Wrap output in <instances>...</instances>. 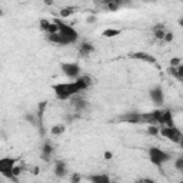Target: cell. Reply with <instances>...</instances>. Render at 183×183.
<instances>
[{
    "label": "cell",
    "mask_w": 183,
    "mask_h": 183,
    "mask_svg": "<svg viewBox=\"0 0 183 183\" xmlns=\"http://www.w3.org/2000/svg\"><path fill=\"white\" fill-rule=\"evenodd\" d=\"M53 22L57 24L59 30L57 33H53V35H47V40L53 45L57 46H64V45H72V43H76L77 39H79V33L72 27V26L66 24L63 20L60 19H55Z\"/></svg>",
    "instance_id": "6da1fadb"
},
{
    "label": "cell",
    "mask_w": 183,
    "mask_h": 183,
    "mask_svg": "<svg viewBox=\"0 0 183 183\" xmlns=\"http://www.w3.org/2000/svg\"><path fill=\"white\" fill-rule=\"evenodd\" d=\"M53 92H55L56 97L59 100H67L70 97H73L74 94H79L83 90L80 89V86L77 84L76 80L70 82V83H57L53 86Z\"/></svg>",
    "instance_id": "7a4b0ae2"
},
{
    "label": "cell",
    "mask_w": 183,
    "mask_h": 183,
    "mask_svg": "<svg viewBox=\"0 0 183 183\" xmlns=\"http://www.w3.org/2000/svg\"><path fill=\"white\" fill-rule=\"evenodd\" d=\"M149 160L150 163H153L154 166H159L160 167L162 164H164L166 162L170 160V154L167 152L162 150L159 148H150L149 149Z\"/></svg>",
    "instance_id": "3957f363"
},
{
    "label": "cell",
    "mask_w": 183,
    "mask_h": 183,
    "mask_svg": "<svg viewBox=\"0 0 183 183\" xmlns=\"http://www.w3.org/2000/svg\"><path fill=\"white\" fill-rule=\"evenodd\" d=\"M159 135H162L163 137L172 140L173 143H180V142H182V137H183L182 132H180L176 126H172V127L164 126V125L160 126V129H159Z\"/></svg>",
    "instance_id": "277c9868"
},
{
    "label": "cell",
    "mask_w": 183,
    "mask_h": 183,
    "mask_svg": "<svg viewBox=\"0 0 183 183\" xmlns=\"http://www.w3.org/2000/svg\"><path fill=\"white\" fill-rule=\"evenodd\" d=\"M16 164V160L13 158H3L0 159V175L2 176H4L6 179H10V180H14V182H17V177L13 176L12 173V169L13 166Z\"/></svg>",
    "instance_id": "5b68a950"
},
{
    "label": "cell",
    "mask_w": 183,
    "mask_h": 183,
    "mask_svg": "<svg viewBox=\"0 0 183 183\" xmlns=\"http://www.w3.org/2000/svg\"><path fill=\"white\" fill-rule=\"evenodd\" d=\"M60 69L64 73V76H67L69 79H76L77 76H80V66H79V63H76V62L62 63Z\"/></svg>",
    "instance_id": "8992f818"
},
{
    "label": "cell",
    "mask_w": 183,
    "mask_h": 183,
    "mask_svg": "<svg viewBox=\"0 0 183 183\" xmlns=\"http://www.w3.org/2000/svg\"><path fill=\"white\" fill-rule=\"evenodd\" d=\"M149 94H150V99L152 102L156 105V106H162L164 102V93H163V89H162L160 86H154L153 89L149 92Z\"/></svg>",
    "instance_id": "52a82bcc"
},
{
    "label": "cell",
    "mask_w": 183,
    "mask_h": 183,
    "mask_svg": "<svg viewBox=\"0 0 183 183\" xmlns=\"http://www.w3.org/2000/svg\"><path fill=\"white\" fill-rule=\"evenodd\" d=\"M130 57L136 59V60H142V62H145V63H150V64L158 63V59L154 57L153 55L148 53V51H135V53H130Z\"/></svg>",
    "instance_id": "ba28073f"
},
{
    "label": "cell",
    "mask_w": 183,
    "mask_h": 183,
    "mask_svg": "<svg viewBox=\"0 0 183 183\" xmlns=\"http://www.w3.org/2000/svg\"><path fill=\"white\" fill-rule=\"evenodd\" d=\"M122 122H126V123H133V125H137V123H142L140 120V113L139 112H129L126 115H123L120 117Z\"/></svg>",
    "instance_id": "9c48e42d"
},
{
    "label": "cell",
    "mask_w": 183,
    "mask_h": 183,
    "mask_svg": "<svg viewBox=\"0 0 183 183\" xmlns=\"http://www.w3.org/2000/svg\"><path fill=\"white\" fill-rule=\"evenodd\" d=\"M93 50H94L93 43L84 40V42H82L80 46H79V57H86V56H89Z\"/></svg>",
    "instance_id": "30bf717a"
},
{
    "label": "cell",
    "mask_w": 183,
    "mask_h": 183,
    "mask_svg": "<svg viewBox=\"0 0 183 183\" xmlns=\"http://www.w3.org/2000/svg\"><path fill=\"white\" fill-rule=\"evenodd\" d=\"M67 173V166L64 163L63 160H57L55 164V175L57 177H64Z\"/></svg>",
    "instance_id": "8fae6325"
},
{
    "label": "cell",
    "mask_w": 183,
    "mask_h": 183,
    "mask_svg": "<svg viewBox=\"0 0 183 183\" xmlns=\"http://www.w3.org/2000/svg\"><path fill=\"white\" fill-rule=\"evenodd\" d=\"M53 152H55V149H53V146L49 143V142H45L42 146V159H45L46 162L50 160L51 154H53Z\"/></svg>",
    "instance_id": "7c38bea8"
},
{
    "label": "cell",
    "mask_w": 183,
    "mask_h": 183,
    "mask_svg": "<svg viewBox=\"0 0 183 183\" xmlns=\"http://www.w3.org/2000/svg\"><path fill=\"white\" fill-rule=\"evenodd\" d=\"M74 80L77 82V84L80 86L82 90L89 89V86L92 84V79H90V76H86V74H84V76H82V74H80V76H77Z\"/></svg>",
    "instance_id": "4fadbf2b"
},
{
    "label": "cell",
    "mask_w": 183,
    "mask_h": 183,
    "mask_svg": "<svg viewBox=\"0 0 183 183\" xmlns=\"http://www.w3.org/2000/svg\"><path fill=\"white\" fill-rule=\"evenodd\" d=\"M76 12H77V7L76 6H66V7H63V9H60L59 14H60L62 19H67V17L73 16Z\"/></svg>",
    "instance_id": "5bb4252c"
},
{
    "label": "cell",
    "mask_w": 183,
    "mask_h": 183,
    "mask_svg": "<svg viewBox=\"0 0 183 183\" xmlns=\"http://www.w3.org/2000/svg\"><path fill=\"white\" fill-rule=\"evenodd\" d=\"M164 33H166V30H164V26H163V24H156V26L153 27L154 39H158V40H163Z\"/></svg>",
    "instance_id": "9a60e30c"
},
{
    "label": "cell",
    "mask_w": 183,
    "mask_h": 183,
    "mask_svg": "<svg viewBox=\"0 0 183 183\" xmlns=\"http://www.w3.org/2000/svg\"><path fill=\"white\" fill-rule=\"evenodd\" d=\"M89 180L93 183H109L110 177L107 175H93V176L89 177Z\"/></svg>",
    "instance_id": "2e32d148"
},
{
    "label": "cell",
    "mask_w": 183,
    "mask_h": 183,
    "mask_svg": "<svg viewBox=\"0 0 183 183\" xmlns=\"http://www.w3.org/2000/svg\"><path fill=\"white\" fill-rule=\"evenodd\" d=\"M64 130H66V126L64 125H55V126H51L50 129V135L55 136V137H59V136H62L64 133Z\"/></svg>",
    "instance_id": "e0dca14e"
},
{
    "label": "cell",
    "mask_w": 183,
    "mask_h": 183,
    "mask_svg": "<svg viewBox=\"0 0 183 183\" xmlns=\"http://www.w3.org/2000/svg\"><path fill=\"white\" fill-rule=\"evenodd\" d=\"M120 33H122V30L120 29H113V27H110V29H105L102 32V36L106 39H110V37H116V36H119Z\"/></svg>",
    "instance_id": "ac0fdd59"
},
{
    "label": "cell",
    "mask_w": 183,
    "mask_h": 183,
    "mask_svg": "<svg viewBox=\"0 0 183 183\" xmlns=\"http://www.w3.org/2000/svg\"><path fill=\"white\" fill-rule=\"evenodd\" d=\"M73 106L76 107L77 110H83L84 107H87V102L84 99H76L73 103Z\"/></svg>",
    "instance_id": "d6986e66"
},
{
    "label": "cell",
    "mask_w": 183,
    "mask_h": 183,
    "mask_svg": "<svg viewBox=\"0 0 183 183\" xmlns=\"http://www.w3.org/2000/svg\"><path fill=\"white\" fill-rule=\"evenodd\" d=\"M159 129L160 126L158 125H148V133L150 136H159Z\"/></svg>",
    "instance_id": "ffe728a7"
},
{
    "label": "cell",
    "mask_w": 183,
    "mask_h": 183,
    "mask_svg": "<svg viewBox=\"0 0 183 183\" xmlns=\"http://www.w3.org/2000/svg\"><path fill=\"white\" fill-rule=\"evenodd\" d=\"M105 6H106V9L109 10V12H117V10L122 7L119 3H116V2H110V3L105 4Z\"/></svg>",
    "instance_id": "44dd1931"
},
{
    "label": "cell",
    "mask_w": 183,
    "mask_h": 183,
    "mask_svg": "<svg viewBox=\"0 0 183 183\" xmlns=\"http://www.w3.org/2000/svg\"><path fill=\"white\" fill-rule=\"evenodd\" d=\"M26 120H27V122H30L33 126H39L37 116H36V115H32V113H29V115H26Z\"/></svg>",
    "instance_id": "7402d4cb"
},
{
    "label": "cell",
    "mask_w": 183,
    "mask_h": 183,
    "mask_svg": "<svg viewBox=\"0 0 183 183\" xmlns=\"http://www.w3.org/2000/svg\"><path fill=\"white\" fill-rule=\"evenodd\" d=\"M39 24H40V29H42L43 32H47L49 26H50V20H47V19H42Z\"/></svg>",
    "instance_id": "603a6c76"
},
{
    "label": "cell",
    "mask_w": 183,
    "mask_h": 183,
    "mask_svg": "<svg viewBox=\"0 0 183 183\" xmlns=\"http://www.w3.org/2000/svg\"><path fill=\"white\" fill-rule=\"evenodd\" d=\"M22 172H23V169L20 166H17V164H14V166H13L12 173H13V176H14V177H19L20 175H22Z\"/></svg>",
    "instance_id": "cb8c5ba5"
},
{
    "label": "cell",
    "mask_w": 183,
    "mask_h": 183,
    "mask_svg": "<svg viewBox=\"0 0 183 183\" xmlns=\"http://www.w3.org/2000/svg\"><path fill=\"white\" fill-rule=\"evenodd\" d=\"M175 167H176L177 170H183V159L182 158H177L175 160Z\"/></svg>",
    "instance_id": "d4e9b609"
},
{
    "label": "cell",
    "mask_w": 183,
    "mask_h": 183,
    "mask_svg": "<svg viewBox=\"0 0 183 183\" xmlns=\"http://www.w3.org/2000/svg\"><path fill=\"white\" fill-rule=\"evenodd\" d=\"M173 37H175V36H173V33H172V32H166V33H164L163 40H164L166 43H170L172 40H173Z\"/></svg>",
    "instance_id": "484cf974"
},
{
    "label": "cell",
    "mask_w": 183,
    "mask_h": 183,
    "mask_svg": "<svg viewBox=\"0 0 183 183\" xmlns=\"http://www.w3.org/2000/svg\"><path fill=\"white\" fill-rule=\"evenodd\" d=\"M179 64H182V59L180 57H173L170 60V66H179Z\"/></svg>",
    "instance_id": "4316f807"
},
{
    "label": "cell",
    "mask_w": 183,
    "mask_h": 183,
    "mask_svg": "<svg viewBox=\"0 0 183 183\" xmlns=\"http://www.w3.org/2000/svg\"><path fill=\"white\" fill-rule=\"evenodd\" d=\"M103 159H105V160H112V159H113V153H112V152H109V150H106L105 153H103Z\"/></svg>",
    "instance_id": "83f0119b"
},
{
    "label": "cell",
    "mask_w": 183,
    "mask_h": 183,
    "mask_svg": "<svg viewBox=\"0 0 183 183\" xmlns=\"http://www.w3.org/2000/svg\"><path fill=\"white\" fill-rule=\"evenodd\" d=\"M80 180H82L80 175H77V173H74L73 176L70 177V182H73V183H77V182H80Z\"/></svg>",
    "instance_id": "f1b7e54d"
},
{
    "label": "cell",
    "mask_w": 183,
    "mask_h": 183,
    "mask_svg": "<svg viewBox=\"0 0 183 183\" xmlns=\"http://www.w3.org/2000/svg\"><path fill=\"white\" fill-rule=\"evenodd\" d=\"M96 22V16H89L86 19V23H89V24H92V23Z\"/></svg>",
    "instance_id": "f546056e"
},
{
    "label": "cell",
    "mask_w": 183,
    "mask_h": 183,
    "mask_svg": "<svg viewBox=\"0 0 183 183\" xmlns=\"http://www.w3.org/2000/svg\"><path fill=\"white\" fill-rule=\"evenodd\" d=\"M46 6H53V0H45Z\"/></svg>",
    "instance_id": "4dcf8cb0"
},
{
    "label": "cell",
    "mask_w": 183,
    "mask_h": 183,
    "mask_svg": "<svg viewBox=\"0 0 183 183\" xmlns=\"http://www.w3.org/2000/svg\"><path fill=\"white\" fill-rule=\"evenodd\" d=\"M39 170H40V169H39V166H35V167H33V175H39Z\"/></svg>",
    "instance_id": "1f68e13d"
},
{
    "label": "cell",
    "mask_w": 183,
    "mask_h": 183,
    "mask_svg": "<svg viewBox=\"0 0 183 183\" xmlns=\"http://www.w3.org/2000/svg\"><path fill=\"white\" fill-rule=\"evenodd\" d=\"M3 14H4V12H3V9H2V7H0V17L3 16Z\"/></svg>",
    "instance_id": "d6a6232c"
},
{
    "label": "cell",
    "mask_w": 183,
    "mask_h": 183,
    "mask_svg": "<svg viewBox=\"0 0 183 183\" xmlns=\"http://www.w3.org/2000/svg\"><path fill=\"white\" fill-rule=\"evenodd\" d=\"M19 2H22V0H19Z\"/></svg>",
    "instance_id": "836d02e7"
}]
</instances>
